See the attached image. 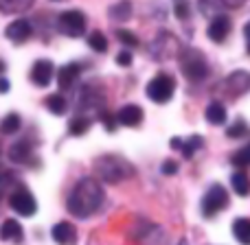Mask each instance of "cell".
<instances>
[{
  "label": "cell",
  "mask_w": 250,
  "mask_h": 245,
  "mask_svg": "<svg viewBox=\"0 0 250 245\" xmlns=\"http://www.w3.org/2000/svg\"><path fill=\"white\" fill-rule=\"evenodd\" d=\"M24 232H22V226L16 219H4L0 226V241H11V243H22Z\"/></svg>",
  "instance_id": "15"
},
{
  "label": "cell",
  "mask_w": 250,
  "mask_h": 245,
  "mask_svg": "<svg viewBox=\"0 0 250 245\" xmlns=\"http://www.w3.org/2000/svg\"><path fill=\"white\" fill-rule=\"evenodd\" d=\"M226 206H229V193H226L224 186L215 184L207 190V195L202 197V206L200 208H202V217L211 219V217H215L217 212L224 210Z\"/></svg>",
  "instance_id": "6"
},
{
  "label": "cell",
  "mask_w": 250,
  "mask_h": 245,
  "mask_svg": "<svg viewBox=\"0 0 250 245\" xmlns=\"http://www.w3.org/2000/svg\"><path fill=\"white\" fill-rule=\"evenodd\" d=\"M178 59H180V68L189 81H202L208 75V64L204 55L195 48H187V51H178Z\"/></svg>",
  "instance_id": "3"
},
{
  "label": "cell",
  "mask_w": 250,
  "mask_h": 245,
  "mask_svg": "<svg viewBox=\"0 0 250 245\" xmlns=\"http://www.w3.org/2000/svg\"><path fill=\"white\" fill-rule=\"evenodd\" d=\"M117 123L123 125V127H138L143 123V110L134 103L123 105L117 114Z\"/></svg>",
  "instance_id": "13"
},
{
  "label": "cell",
  "mask_w": 250,
  "mask_h": 245,
  "mask_svg": "<svg viewBox=\"0 0 250 245\" xmlns=\"http://www.w3.org/2000/svg\"><path fill=\"white\" fill-rule=\"evenodd\" d=\"M31 22L29 20H16V22H11V24L7 26V31H4V35H7L9 39H11L13 44H22V42H26V39L31 38Z\"/></svg>",
  "instance_id": "12"
},
{
  "label": "cell",
  "mask_w": 250,
  "mask_h": 245,
  "mask_svg": "<svg viewBox=\"0 0 250 245\" xmlns=\"http://www.w3.org/2000/svg\"><path fill=\"white\" fill-rule=\"evenodd\" d=\"M180 245H185V243H180Z\"/></svg>",
  "instance_id": "40"
},
{
  "label": "cell",
  "mask_w": 250,
  "mask_h": 245,
  "mask_svg": "<svg viewBox=\"0 0 250 245\" xmlns=\"http://www.w3.org/2000/svg\"><path fill=\"white\" fill-rule=\"evenodd\" d=\"M129 16H132V2H129V0H121V2L110 7V18H112V20L125 22Z\"/></svg>",
  "instance_id": "21"
},
{
  "label": "cell",
  "mask_w": 250,
  "mask_h": 245,
  "mask_svg": "<svg viewBox=\"0 0 250 245\" xmlns=\"http://www.w3.org/2000/svg\"><path fill=\"white\" fill-rule=\"evenodd\" d=\"M88 46L97 53H105L108 51V39H105V35L101 33V31H92V33L88 35Z\"/></svg>",
  "instance_id": "24"
},
{
  "label": "cell",
  "mask_w": 250,
  "mask_h": 245,
  "mask_svg": "<svg viewBox=\"0 0 250 245\" xmlns=\"http://www.w3.org/2000/svg\"><path fill=\"white\" fill-rule=\"evenodd\" d=\"M92 169L105 184H121V182L134 177V173H136V169L121 155H101L95 160Z\"/></svg>",
  "instance_id": "2"
},
{
  "label": "cell",
  "mask_w": 250,
  "mask_h": 245,
  "mask_svg": "<svg viewBox=\"0 0 250 245\" xmlns=\"http://www.w3.org/2000/svg\"><path fill=\"white\" fill-rule=\"evenodd\" d=\"M117 64L119 66H129V64H132V53H129V51H121L117 55Z\"/></svg>",
  "instance_id": "35"
},
{
  "label": "cell",
  "mask_w": 250,
  "mask_h": 245,
  "mask_svg": "<svg viewBox=\"0 0 250 245\" xmlns=\"http://www.w3.org/2000/svg\"><path fill=\"white\" fill-rule=\"evenodd\" d=\"M151 55L154 59H169V57L178 55V42L171 33H158L156 42L151 44Z\"/></svg>",
  "instance_id": "8"
},
{
  "label": "cell",
  "mask_w": 250,
  "mask_h": 245,
  "mask_svg": "<svg viewBox=\"0 0 250 245\" xmlns=\"http://www.w3.org/2000/svg\"><path fill=\"white\" fill-rule=\"evenodd\" d=\"M9 88H11V83H9L7 79H0V94H7Z\"/></svg>",
  "instance_id": "36"
},
{
  "label": "cell",
  "mask_w": 250,
  "mask_h": 245,
  "mask_svg": "<svg viewBox=\"0 0 250 245\" xmlns=\"http://www.w3.org/2000/svg\"><path fill=\"white\" fill-rule=\"evenodd\" d=\"M9 206L22 217H33L35 210H38V204H35V197L29 193L26 188H18L16 193L9 197Z\"/></svg>",
  "instance_id": "7"
},
{
  "label": "cell",
  "mask_w": 250,
  "mask_h": 245,
  "mask_svg": "<svg viewBox=\"0 0 250 245\" xmlns=\"http://www.w3.org/2000/svg\"><path fill=\"white\" fill-rule=\"evenodd\" d=\"M233 234L242 245H250V219L239 217V219L233 224Z\"/></svg>",
  "instance_id": "20"
},
{
  "label": "cell",
  "mask_w": 250,
  "mask_h": 245,
  "mask_svg": "<svg viewBox=\"0 0 250 245\" xmlns=\"http://www.w3.org/2000/svg\"><path fill=\"white\" fill-rule=\"evenodd\" d=\"M173 11H176L178 18H182V20H185V18H189V4H187V2H178L176 7H173Z\"/></svg>",
  "instance_id": "33"
},
{
  "label": "cell",
  "mask_w": 250,
  "mask_h": 245,
  "mask_svg": "<svg viewBox=\"0 0 250 245\" xmlns=\"http://www.w3.org/2000/svg\"><path fill=\"white\" fill-rule=\"evenodd\" d=\"M51 237L57 245H73L77 241V230H75V226L68 224V221H60V224L53 226Z\"/></svg>",
  "instance_id": "11"
},
{
  "label": "cell",
  "mask_w": 250,
  "mask_h": 245,
  "mask_svg": "<svg viewBox=\"0 0 250 245\" xmlns=\"http://www.w3.org/2000/svg\"><path fill=\"white\" fill-rule=\"evenodd\" d=\"M53 75H55V66L48 59H38L31 68V81L40 88H46L53 81Z\"/></svg>",
  "instance_id": "9"
},
{
  "label": "cell",
  "mask_w": 250,
  "mask_h": 245,
  "mask_svg": "<svg viewBox=\"0 0 250 245\" xmlns=\"http://www.w3.org/2000/svg\"><path fill=\"white\" fill-rule=\"evenodd\" d=\"M44 105H46L48 112H51V114H57V116L66 114V110H68V105H66V99H64L62 94H51V96H46Z\"/></svg>",
  "instance_id": "23"
},
{
  "label": "cell",
  "mask_w": 250,
  "mask_h": 245,
  "mask_svg": "<svg viewBox=\"0 0 250 245\" xmlns=\"http://www.w3.org/2000/svg\"><path fill=\"white\" fill-rule=\"evenodd\" d=\"M230 184H233V190L239 195V197H246L248 195V175L244 169H239L237 173L230 175Z\"/></svg>",
  "instance_id": "22"
},
{
  "label": "cell",
  "mask_w": 250,
  "mask_h": 245,
  "mask_svg": "<svg viewBox=\"0 0 250 245\" xmlns=\"http://www.w3.org/2000/svg\"><path fill=\"white\" fill-rule=\"evenodd\" d=\"M176 171H178V164L173 162V160H165L163 162V173L165 175H176Z\"/></svg>",
  "instance_id": "34"
},
{
  "label": "cell",
  "mask_w": 250,
  "mask_h": 245,
  "mask_svg": "<svg viewBox=\"0 0 250 245\" xmlns=\"http://www.w3.org/2000/svg\"><path fill=\"white\" fill-rule=\"evenodd\" d=\"M104 204V188L95 177H83L77 182L73 190H70L68 199H66V208L70 215H75L77 219H88L92 217L99 206Z\"/></svg>",
  "instance_id": "1"
},
{
  "label": "cell",
  "mask_w": 250,
  "mask_h": 245,
  "mask_svg": "<svg viewBox=\"0 0 250 245\" xmlns=\"http://www.w3.org/2000/svg\"><path fill=\"white\" fill-rule=\"evenodd\" d=\"M55 2H57V0H55Z\"/></svg>",
  "instance_id": "41"
},
{
  "label": "cell",
  "mask_w": 250,
  "mask_h": 245,
  "mask_svg": "<svg viewBox=\"0 0 250 245\" xmlns=\"http://www.w3.org/2000/svg\"><path fill=\"white\" fill-rule=\"evenodd\" d=\"M145 92L154 103H167L173 96V92H176V79L167 73H160L147 83Z\"/></svg>",
  "instance_id": "4"
},
{
  "label": "cell",
  "mask_w": 250,
  "mask_h": 245,
  "mask_svg": "<svg viewBox=\"0 0 250 245\" xmlns=\"http://www.w3.org/2000/svg\"><path fill=\"white\" fill-rule=\"evenodd\" d=\"M117 38H119V42L125 44V46H129V48L138 46V38L132 33V31H127V29H119L117 31Z\"/></svg>",
  "instance_id": "29"
},
{
  "label": "cell",
  "mask_w": 250,
  "mask_h": 245,
  "mask_svg": "<svg viewBox=\"0 0 250 245\" xmlns=\"http://www.w3.org/2000/svg\"><path fill=\"white\" fill-rule=\"evenodd\" d=\"M226 86H229V94L230 96H242L244 92H248L250 88V77L246 70H237L226 79Z\"/></svg>",
  "instance_id": "14"
},
{
  "label": "cell",
  "mask_w": 250,
  "mask_h": 245,
  "mask_svg": "<svg viewBox=\"0 0 250 245\" xmlns=\"http://www.w3.org/2000/svg\"><path fill=\"white\" fill-rule=\"evenodd\" d=\"M88 129H90V118H86V116H77L68 123V132L73 136H83Z\"/></svg>",
  "instance_id": "26"
},
{
  "label": "cell",
  "mask_w": 250,
  "mask_h": 245,
  "mask_svg": "<svg viewBox=\"0 0 250 245\" xmlns=\"http://www.w3.org/2000/svg\"><path fill=\"white\" fill-rule=\"evenodd\" d=\"M202 142H204L202 136H191L187 142L182 140V147H180L182 155H185V158H193V153L200 149V147H202Z\"/></svg>",
  "instance_id": "25"
},
{
  "label": "cell",
  "mask_w": 250,
  "mask_h": 245,
  "mask_svg": "<svg viewBox=\"0 0 250 245\" xmlns=\"http://www.w3.org/2000/svg\"><path fill=\"white\" fill-rule=\"evenodd\" d=\"M57 31L68 38H79L86 33V16L77 9H70L57 16Z\"/></svg>",
  "instance_id": "5"
},
{
  "label": "cell",
  "mask_w": 250,
  "mask_h": 245,
  "mask_svg": "<svg viewBox=\"0 0 250 245\" xmlns=\"http://www.w3.org/2000/svg\"><path fill=\"white\" fill-rule=\"evenodd\" d=\"M246 132H248V129H246V123H244V121H237V123L233 125V127L226 129V136H229V138H242V136H246Z\"/></svg>",
  "instance_id": "31"
},
{
  "label": "cell",
  "mask_w": 250,
  "mask_h": 245,
  "mask_svg": "<svg viewBox=\"0 0 250 245\" xmlns=\"http://www.w3.org/2000/svg\"><path fill=\"white\" fill-rule=\"evenodd\" d=\"M180 147H182L180 138H171V149H180Z\"/></svg>",
  "instance_id": "37"
},
{
  "label": "cell",
  "mask_w": 250,
  "mask_h": 245,
  "mask_svg": "<svg viewBox=\"0 0 250 245\" xmlns=\"http://www.w3.org/2000/svg\"><path fill=\"white\" fill-rule=\"evenodd\" d=\"M9 158H11V162H18V164L29 162L31 160V142H26V140L16 142V145L9 149Z\"/></svg>",
  "instance_id": "17"
},
{
  "label": "cell",
  "mask_w": 250,
  "mask_h": 245,
  "mask_svg": "<svg viewBox=\"0 0 250 245\" xmlns=\"http://www.w3.org/2000/svg\"><path fill=\"white\" fill-rule=\"evenodd\" d=\"M208 38L213 39V42H224L226 35L230 33V18L224 16V13H217V16L211 18V24H208Z\"/></svg>",
  "instance_id": "10"
},
{
  "label": "cell",
  "mask_w": 250,
  "mask_h": 245,
  "mask_svg": "<svg viewBox=\"0 0 250 245\" xmlns=\"http://www.w3.org/2000/svg\"><path fill=\"white\" fill-rule=\"evenodd\" d=\"M7 175H9V171L2 167V164H0V182H4V180H7Z\"/></svg>",
  "instance_id": "38"
},
{
  "label": "cell",
  "mask_w": 250,
  "mask_h": 245,
  "mask_svg": "<svg viewBox=\"0 0 250 245\" xmlns=\"http://www.w3.org/2000/svg\"><path fill=\"white\" fill-rule=\"evenodd\" d=\"M79 73H82V66L79 64H66L62 66L60 70H57V83H60L62 90H68V88H73L75 79L79 77Z\"/></svg>",
  "instance_id": "16"
},
{
  "label": "cell",
  "mask_w": 250,
  "mask_h": 245,
  "mask_svg": "<svg viewBox=\"0 0 250 245\" xmlns=\"http://www.w3.org/2000/svg\"><path fill=\"white\" fill-rule=\"evenodd\" d=\"M226 4L222 2V0H200V9H202V13H207V16H217V11L220 9H224Z\"/></svg>",
  "instance_id": "28"
},
{
  "label": "cell",
  "mask_w": 250,
  "mask_h": 245,
  "mask_svg": "<svg viewBox=\"0 0 250 245\" xmlns=\"http://www.w3.org/2000/svg\"><path fill=\"white\" fill-rule=\"evenodd\" d=\"M20 125H22V121L18 114H7V116L2 118V123H0V132L9 136V133H16L18 129H20Z\"/></svg>",
  "instance_id": "27"
},
{
  "label": "cell",
  "mask_w": 250,
  "mask_h": 245,
  "mask_svg": "<svg viewBox=\"0 0 250 245\" xmlns=\"http://www.w3.org/2000/svg\"><path fill=\"white\" fill-rule=\"evenodd\" d=\"M233 164L237 169H246L248 164H250V149L248 147H244V149H239L237 153L233 155Z\"/></svg>",
  "instance_id": "30"
},
{
  "label": "cell",
  "mask_w": 250,
  "mask_h": 245,
  "mask_svg": "<svg viewBox=\"0 0 250 245\" xmlns=\"http://www.w3.org/2000/svg\"><path fill=\"white\" fill-rule=\"evenodd\" d=\"M101 121H104V125H105V129H108V132H114V129H117V116H112V114L101 112Z\"/></svg>",
  "instance_id": "32"
},
{
  "label": "cell",
  "mask_w": 250,
  "mask_h": 245,
  "mask_svg": "<svg viewBox=\"0 0 250 245\" xmlns=\"http://www.w3.org/2000/svg\"><path fill=\"white\" fill-rule=\"evenodd\" d=\"M204 116H207V121L211 125H224L226 123V108L220 101H213V103H208Z\"/></svg>",
  "instance_id": "19"
},
{
  "label": "cell",
  "mask_w": 250,
  "mask_h": 245,
  "mask_svg": "<svg viewBox=\"0 0 250 245\" xmlns=\"http://www.w3.org/2000/svg\"><path fill=\"white\" fill-rule=\"evenodd\" d=\"M4 73V61H0V75Z\"/></svg>",
  "instance_id": "39"
},
{
  "label": "cell",
  "mask_w": 250,
  "mask_h": 245,
  "mask_svg": "<svg viewBox=\"0 0 250 245\" xmlns=\"http://www.w3.org/2000/svg\"><path fill=\"white\" fill-rule=\"evenodd\" d=\"M31 7H33V0H0V13H7V16L22 13Z\"/></svg>",
  "instance_id": "18"
}]
</instances>
